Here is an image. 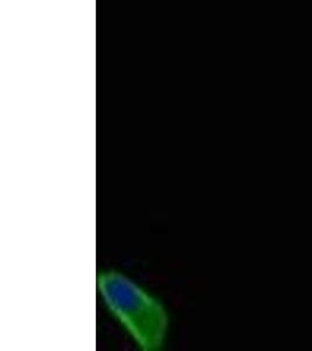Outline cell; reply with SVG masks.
<instances>
[{
	"mask_svg": "<svg viewBox=\"0 0 312 351\" xmlns=\"http://www.w3.org/2000/svg\"><path fill=\"white\" fill-rule=\"evenodd\" d=\"M97 288L108 311L142 350L163 348L168 315L159 300L116 271H100Z\"/></svg>",
	"mask_w": 312,
	"mask_h": 351,
	"instance_id": "obj_1",
	"label": "cell"
}]
</instances>
